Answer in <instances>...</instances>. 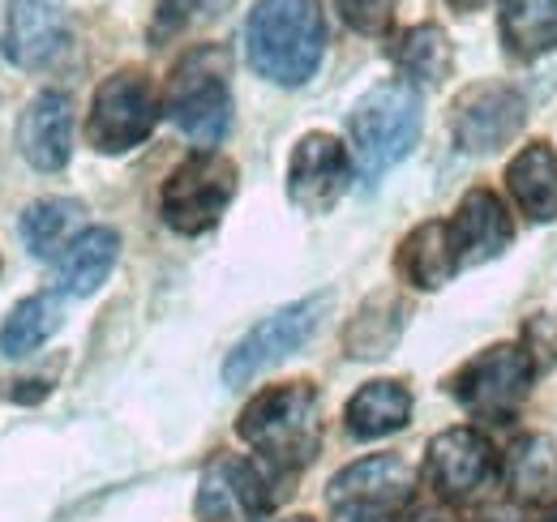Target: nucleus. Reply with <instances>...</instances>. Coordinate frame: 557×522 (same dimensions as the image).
Wrapping results in <instances>:
<instances>
[{
    "label": "nucleus",
    "mask_w": 557,
    "mask_h": 522,
    "mask_svg": "<svg viewBox=\"0 0 557 522\" xmlns=\"http://www.w3.org/2000/svg\"><path fill=\"white\" fill-rule=\"evenodd\" d=\"M326 26L313 0H258L245 22V52L253 73L275 86H300L322 65Z\"/></svg>",
    "instance_id": "1"
},
{
    "label": "nucleus",
    "mask_w": 557,
    "mask_h": 522,
    "mask_svg": "<svg viewBox=\"0 0 557 522\" xmlns=\"http://www.w3.org/2000/svg\"><path fill=\"white\" fill-rule=\"evenodd\" d=\"M245 446H253L278 471L313 462L322 446V398L309 382H287L262 390L236 420Z\"/></svg>",
    "instance_id": "2"
},
{
    "label": "nucleus",
    "mask_w": 557,
    "mask_h": 522,
    "mask_svg": "<svg viewBox=\"0 0 557 522\" xmlns=\"http://www.w3.org/2000/svg\"><path fill=\"white\" fill-rule=\"evenodd\" d=\"M227 77H232V57L219 44L189 48L168 77L163 112L202 150H214L232 129V86H227Z\"/></svg>",
    "instance_id": "3"
},
{
    "label": "nucleus",
    "mask_w": 557,
    "mask_h": 522,
    "mask_svg": "<svg viewBox=\"0 0 557 522\" xmlns=\"http://www.w3.org/2000/svg\"><path fill=\"white\" fill-rule=\"evenodd\" d=\"M351 133V159L360 181L386 176L420 137V95L408 82H382L373 86L348 116Z\"/></svg>",
    "instance_id": "4"
},
{
    "label": "nucleus",
    "mask_w": 557,
    "mask_h": 522,
    "mask_svg": "<svg viewBox=\"0 0 557 522\" xmlns=\"http://www.w3.org/2000/svg\"><path fill=\"white\" fill-rule=\"evenodd\" d=\"M232 197H236V163L223 159L219 150H198L181 167H172V176L163 181L159 210L172 232L202 236L223 219Z\"/></svg>",
    "instance_id": "5"
},
{
    "label": "nucleus",
    "mask_w": 557,
    "mask_h": 522,
    "mask_svg": "<svg viewBox=\"0 0 557 522\" xmlns=\"http://www.w3.org/2000/svg\"><path fill=\"white\" fill-rule=\"evenodd\" d=\"M159 125V90L141 69H121L99 82L86 116V141L99 154H125Z\"/></svg>",
    "instance_id": "6"
},
{
    "label": "nucleus",
    "mask_w": 557,
    "mask_h": 522,
    "mask_svg": "<svg viewBox=\"0 0 557 522\" xmlns=\"http://www.w3.org/2000/svg\"><path fill=\"white\" fill-rule=\"evenodd\" d=\"M417 475L399 455H373L344 467L331 488L326 506L335 522H386L412 506Z\"/></svg>",
    "instance_id": "7"
},
{
    "label": "nucleus",
    "mask_w": 557,
    "mask_h": 522,
    "mask_svg": "<svg viewBox=\"0 0 557 522\" xmlns=\"http://www.w3.org/2000/svg\"><path fill=\"white\" fill-rule=\"evenodd\" d=\"M532 377H536V364L523 347L515 343H497L485 347L476 360H468L455 377V398L488 424H506L515 420V411L523 407V398L532 390Z\"/></svg>",
    "instance_id": "8"
},
{
    "label": "nucleus",
    "mask_w": 557,
    "mask_h": 522,
    "mask_svg": "<svg viewBox=\"0 0 557 522\" xmlns=\"http://www.w3.org/2000/svg\"><path fill=\"white\" fill-rule=\"evenodd\" d=\"M326 309H331V296L322 291V296H305V300H296V304L271 313L267 322H258V326L249 330V334L227 351V360H223V382H227L232 390H236V386H249L258 373H267L283 356L300 351V347L313 338V330L322 326V313H326Z\"/></svg>",
    "instance_id": "9"
},
{
    "label": "nucleus",
    "mask_w": 557,
    "mask_h": 522,
    "mask_svg": "<svg viewBox=\"0 0 557 522\" xmlns=\"http://www.w3.org/2000/svg\"><path fill=\"white\" fill-rule=\"evenodd\" d=\"M351 185L348 146L331 133H305L287 159V197L305 214H326Z\"/></svg>",
    "instance_id": "10"
},
{
    "label": "nucleus",
    "mask_w": 557,
    "mask_h": 522,
    "mask_svg": "<svg viewBox=\"0 0 557 522\" xmlns=\"http://www.w3.org/2000/svg\"><path fill=\"white\" fill-rule=\"evenodd\" d=\"M271 506L275 497L258 462L236 455H219L207 462L198 484V514L207 522H262Z\"/></svg>",
    "instance_id": "11"
},
{
    "label": "nucleus",
    "mask_w": 557,
    "mask_h": 522,
    "mask_svg": "<svg viewBox=\"0 0 557 522\" xmlns=\"http://www.w3.org/2000/svg\"><path fill=\"white\" fill-rule=\"evenodd\" d=\"M497 471V458L485 433L476 428H446L429 442L424 475L442 501H468L485 488Z\"/></svg>",
    "instance_id": "12"
},
{
    "label": "nucleus",
    "mask_w": 557,
    "mask_h": 522,
    "mask_svg": "<svg viewBox=\"0 0 557 522\" xmlns=\"http://www.w3.org/2000/svg\"><path fill=\"white\" fill-rule=\"evenodd\" d=\"M523 116H528V103H523L519 90L497 86V82H481V86H472V90L459 95L455 116H450V129H455L459 150L488 154V150L506 146L515 133L523 129Z\"/></svg>",
    "instance_id": "13"
},
{
    "label": "nucleus",
    "mask_w": 557,
    "mask_h": 522,
    "mask_svg": "<svg viewBox=\"0 0 557 522\" xmlns=\"http://www.w3.org/2000/svg\"><path fill=\"white\" fill-rule=\"evenodd\" d=\"M70 48V13L61 0H9L4 57L17 69L57 65Z\"/></svg>",
    "instance_id": "14"
},
{
    "label": "nucleus",
    "mask_w": 557,
    "mask_h": 522,
    "mask_svg": "<svg viewBox=\"0 0 557 522\" xmlns=\"http://www.w3.org/2000/svg\"><path fill=\"white\" fill-rule=\"evenodd\" d=\"M17 150L35 172H61L73 154V103L61 90H44L17 121Z\"/></svg>",
    "instance_id": "15"
},
{
    "label": "nucleus",
    "mask_w": 557,
    "mask_h": 522,
    "mask_svg": "<svg viewBox=\"0 0 557 522\" xmlns=\"http://www.w3.org/2000/svg\"><path fill=\"white\" fill-rule=\"evenodd\" d=\"M450 236L459 249V265H485L497 253H506V245L515 240V227L502 197L488 189H472L450 219Z\"/></svg>",
    "instance_id": "16"
},
{
    "label": "nucleus",
    "mask_w": 557,
    "mask_h": 522,
    "mask_svg": "<svg viewBox=\"0 0 557 522\" xmlns=\"http://www.w3.org/2000/svg\"><path fill=\"white\" fill-rule=\"evenodd\" d=\"M506 189L519 201V210L536 223L557 219V154L549 141L523 146L506 167Z\"/></svg>",
    "instance_id": "17"
},
{
    "label": "nucleus",
    "mask_w": 557,
    "mask_h": 522,
    "mask_svg": "<svg viewBox=\"0 0 557 522\" xmlns=\"http://www.w3.org/2000/svg\"><path fill=\"white\" fill-rule=\"evenodd\" d=\"M399 274L412 283V287H442L450 283L463 265H459V249H455V236H450V223H420L417 232H408V240L399 245Z\"/></svg>",
    "instance_id": "18"
},
{
    "label": "nucleus",
    "mask_w": 557,
    "mask_h": 522,
    "mask_svg": "<svg viewBox=\"0 0 557 522\" xmlns=\"http://www.w3.org/2000/svg\"><path fill=\"white\" fill-rule=\"evenodd\" d=\"M116 258H121V236L112 227H86V232L73 236V245L61 253L57 287L65 296H90L112 274Z\"/></svg>",
    "instance_id": "19"
},
{
    "label": "nucleus",
    "mask_w": 557,
    "mask_h": 522,
    "mask_svg": "<svg viewBox=\"0 0 557 522\" xmlns=\"http://www.w3.org/2000/svg\"><path fill=\"white\" fill-rule=\"evenodd\" d=\"M348 433L360 442H377L399 433L412 420V394L404 382H369L348 398Z\"/></svg>",
    "instance_id": "20"
},
{
    "label": "nucleus",
    "mask_w": 557,
    "mask_h": 522,
    "mask_svg": "<svg viewBox=\"0 0 557 522\" xmlns=\"http://www.w3.org/2000/svg\"><path fill=\"white\" fill-rule=\"evenodd\" d=\"M502 44L515 57H545L557 48V0H502Z\"/></svg>",
    "instance_id": "21"
},
{
    "label": "nucleus",
    "mask_w": 557,
    "mask_h": 522,
    "mask_svg": "<svg viewBox=\"0 0 557 522\" xmlns=\"http://www.w3.org/2000/svg\"><path fill=\"white\" fill-rule=\"evenodd\" d=\"M61 296H26L22 304H13V313L0 326V356L22 360L30 351H39L57 330H61Z\"/></svg>",
    "instance_id": "22"
},
{
    "label": "nucleus",
    "mask_w": 557,
    "mask_h": 522,
    "mask_svg": "<svg viewBox=\"0 0 557 522\" xmlns=\"http://www.w3.org/2000/svg\"><path fill=\"white\" fill-rule=\"evenodd\" d=\"M506 484L519 501H545L557 493V442L519 437L506 455Z\"/></svg>",
    "instance_id": "23"
},
{
    "label": "nucleus",
    "mask_w": 557,
    "mask_h": 522,
    "mask_svg": "<svg viewBox=\"0 0 557 522\" xmlns=\"http://www.w3.org/2000/svg\"><path fill=\"white\" fill-rule=\"evenodd\" d=\"M391 57H395V65L404 69L412 82H429V86L446 82V77H450V69H455V48H450L446 30H442V26H433V22L404 30V35L395 39Z\"/></svg>",
    "instance_id": "24"
},
{
    "label": "nucleus",
    "mask_w": 557,
    "mask_h": 522,
    "mask_svg": "<svg viewBox=\"0 0 557 522\" xmlns=\"http://www.w3.org/2000/svg\"><path fill=\"white\" fill-rule=\"evenodd\" d=\"M82 219V206L73 197H48V201H35L26 206L22 214V240L35 258H52L61 249H70V232L73 223Z\"/></svg>",
    "instance_id": "25"
},
{
    "label": "nucleus",
    "mask_w": 557,
    "mask_h": 522,
    "mask_svg": "<svg viewBox=\"0 0 557 522\" xmlns=\"http://www.w3.org/2000/svg\"><path fill=\"white\" fill-rule=\"evenodd\" d=\"M399 330H404V304L395 296H373L348 326V338H344L348 356H360V360L386 356L391 343L399 338Z\"/></svg>",
    "instance_id": "26"
},
{
    "label": "nucleus",
    "mask_w": 557,
    "mask_h": 522,
    "mask_svg": "<svg viewBox=\"0 0 557 522\" xmlns=\"http://www.w3.org/2000/svg\"><path fill=\"white\" fill-rule=\"evenodd\" d=\"M232 9V0H159L154 9V22H150V39L154 44H168L176 35H185L189 26H202L214 22Z\"/></svg>",
    "instance_id": "27"
},
{
    "label": "nucleus",
    "mask_w": 557,
    "mask_h": 522,
    "mask_svg": "<svg viewBox=\"0 0 557 522\" xmlns=\"http://www.w3.org/2000/svg\"><path fill=\"white\" fill-rule=\"evenodd\" d=\"M339 13L360 35H386L395 22V0H339Z\"/></svg>",
    "instance_id": "28"
},
{
    "label": "nucleus",
    "mask_w": 557,
    "mask_h": 522,
    "mask_svg": "<svg viewBox=\"0 0 557 522\" xmlns=\"http://www.w3.org/2000/svg\"><path fill=\"white\" fill-rule=\"evenodd\" d=\"M395 522H459L446 506H433V501H420V506H408Z\"/></svg>",
    "instance_id": "29"
},
{
    "label": "nucleus",
    "mask_w": 557,
    "mask_h": 522,
    "mask_svg": "<svg viewBox=\"0 0 557 522\" xmlns=\"http://www.w3.org/2000/svg\"><path fill=\"white\" fill-rule=\"evenodd\" d=\"M472 522H528V514H523L519 506H488V510H481Z\"/></svg>",
    "instance_id": "30"
},
{
    "label": "nucleus",
    "mask_w": 557,
    "mask_h": 522,
    "mask_svg": "<svg viewBox=\"0 0 557 522\" xmlns=\"http://www.w3.org/2000/svg\"><path fill=\"white\" fill-rule=\"evenodd\" d=\"M48 394V382H17L13 390H9V402H35V398H44Z\"/></svg>",
    "instance_id": "31"
},
{
    "label": "nucleus",
    "mask_w": 557,
    "mask_h": 522,
    "mask_svg": "<svg viewBox=\"0 0 557 522\" xmlns=\"http://www.w3.org/2000/svg\"><path fill=\"white\" fill-rule=\"evenodd\" d=\"M450 9H459V13H472V9H485L488 0H446Z\"/></svg>",
    "instance_id": "32"
},
{
    "label": "nucleus",
    "mask_w": 557,
    "mask_h": 522,
    "mask_svg": "<svg viewBox=\"0 0 557 522\" xmlns=\"http://www.w3.org/2000/svg\"><path fill=\"white\" fill-rule=\"evenodd\" d=\"M545 522H557V510H554V514H549V519H545Z\"/></svg>",
    "instance_id": "33"
},
{
    "label": "nucleus",
    "mask_w": 557,
    "mask_h": 522,
    "mask_svg": "<svg viewBox=\"0 0 557 522\" xmlns=\"http://www.w3.org/2000/svg\"><path fill=\"white\" fill-rule=\"evenodd\" d=\"M287 522H313V519H287Z\"/></svg>",
    "instance_id": "34"
}]
</instances>
